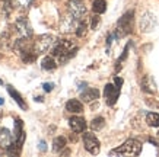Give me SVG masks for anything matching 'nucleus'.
Instances as JSON below:
<instances>
[{
    "label": "nucleus",
    "instance_id": "nucleus-10",
    "mask_svg": "<svg viewBox=\"0 0 159 157\" xmlns=\"http://www.w3.org/2000/svg\"><path fill=\"white\" fill-rule=\"evenodd\" d=\"M69 125L75 133H83L86 129V121L82 116H72L69 119Z\"/></svg>",
    "mask_w": 159,
    "mask_h": 157
},
{
    "label": "nucleus",
    "instance_id": "nucleus-9",
    "mask_svg": "<svg viewBox=\"0 0 159 157\" xmlns=\"http://www.w3.org/2000/svg\"><path fill=\"white\" fill-rule=\"evenodd\" d=\"M15 28L18 29V32H19L20 37H31V35H32V26H31V24L28 22V19H25V18L16 19Z\"/></svg>",
    "mask_w": 159,
    "mask_h": 157
},
{
    "label": "nucleus",
    "instance_id": "nucleus-18",
    "mask_svg": "<svg viewBox=\"0 0 159 157\" xmlns=\"http://www.w3.org/2000/svg\"><path fill=\"white\" fill-rule=\"evenodd\" d=\"M92 10L98 15L104 13L107 10V2L105 0H93V3H92Z\"/></svg>",
    "mask_w": 159,
    "mask_h": 157
},
{
    "label": "nucleus",
    "instance_id": "nucleus-24",
    "mask_svg": "<svg viewBox=\"0 0 159 157\" xmlns=\"http://www.w3.org/2000/svg\"><path fill=\"white\" fill-rule=\"evenodd\" d=\"M99 25V16H98V13L92 18V29H97V26Z\"/></svg>",
    "mask_w": 159,
    "mask_h": 157
},
{
    "label": "nucleus",
    "instance_id": "nucleus-21",
    "mask_svg": "<svg viewBox=\"0 0 159 157\" xmlns=\"http://www.w3.org/2000/svg\"><path fill=\"white\" fill-rule=\"evenodd\" d=\"M104 125H105V119L102 118V116H98V118H93L91 122V128L93 131H99V129L104 128Z\"/></svg>",
    "mask_w": 159,
    "mask_h": 157
},
{
    "label": "nucleus",
    "instance_id": "nucleus-16",
    "mask_svg": "<svg viewBox=\"0 0 159 157\" xmlns=\"http://www.w3.org/2000/svg\"><path fill=\"white\" fill-rule=\"evenodd\" d=\"M146 122H148L149 127L158 128L159 127V114H156V112H148V114H146Z\"/></svg>",
    "mask_w": 159,
    "mask_h": 157
},
{
    "label": "nucleus",
    "instance_id": "nucleus-20",
    "mask_svg": "<svg viewBox=\"0 0 159 157\" xmlns=\"http://www.w3.org/2000/svg\"><path fill=\"white\" fill-rule=\"evenodd\" d=\"M64 147H66V138L61 137V135L54 138V141H53V150H54V151L60 153Z\"/></svg>",
    "mask_w": 159,
    "mask_h": 157
},
{
    "label": "nucleus",
    "instance_id": "nucleus-23",
    "mask_svg": "<svg viewBox=\"0 0 159 157\" xmlns=\"http://www.w3.org/2000/svg\"><path fill=\"white\" fill-rule=\"evenodd\" d=\"M12 6H16V7H28L32 0H10Z\"/></svg>",
    "mask_w": 159,
    "mask_h": 157
},
{
    "label": "nucleus",
    "instance_id": "nucleus-27",
    "mask_svg": "<svg viewBox=\"0 0 159 157\" xmlns=\"http://www.w3.org/2000/svg\"><path fill=\"white\" fill-rule=\"evenodd\" d=\"M39 148H41V150H45V143H44V141H41V143H39Z\"/></svg>",
    "mask_w": 159,
    "mask_h": 157
},
{
    "label": "nucleus",
    "instance_id": "nucleus-2",
    "mask_svg": "<svg viewBox=\"0 0 159 157\" xmlns=\"http://www.w3.org/2000/svg\"><path fill=\"white\" fill-rule=\"evenodd\" d=\"M133 18H134V10H129L121 16L118 22H117V35L118 37H124L127 33L131 32L133 28Z\"/></svg>",
    "mask_w": 159,
    "mask_h": 157
},
{
    "label": "nucleus",
    "instance_id": "nucleus-3",
    "mask_svg": "<svg viewBox=\"0 0 159 157\" xmlns=\"http://www.w3.org/2000/svg\"><path fill=\"white\" fill-rule=\"evenodd\" d=\"M53 45H54V37L48 35V33L39 35L34 41V48H35V52H37V54L47 52L50 48H53Z\"/></svg>",
    "mask_w": 159,
    "mask_h": 157
},
{
    "label": "nucleus",
    "instance_id": "nucleus-11",
    "mask_svg": "<svg viewBox=\"0 0 159 157\" xmlns=\"http://www.w3.org/2000/svg\"><path fill=\"white\" fill-rule=\"evenodd\" d=\"M13 138H15V143H18L20 147H22V143H24V140H25V131L22 129V121H20V119H16Z\"/></svg>",
    "mask_w": 159,
    "mask_h": 157
},
{
    "label": "nucleus",
    "instance_id": "nucleus-26",
    "mask_svg": "<svg viewBox=\"0 0 159 157\" xmlns=\"http://www.w3.org/2000/svg\"><path fill=\"white\" fill-rule=\"evenodd\" d=\"M116 86H118V87H121V86H123V79H121V77H116Z\"/></svg>",
    "mask_w": 159,
    "mask_h": 157
},
{
    "label": "nucleus",
    "instance_id": "nucleus-8",
    "mask_svg": "<svg viewBox=\"0 0 159 157\" xmlns=\"http://www.w3.org/2000/svg\"><path fill=\"white\" fill-rule=\"evenodd\" d=\"M156 25V18L150 12H146L143 13L142 19H140V31L142 32H150L152 29L155 28Z\"/></svg>",
    "mask_w": 159,
    "mask_h": 157
},
{
    "label": "nucleus",
    "instance_id": "nucleus-15",
    "mask_svg": "<svg viewBox=\"0 0 159 157\" xmlns=\"http://www.w3.org/2000/svg\"><path fill=\"white\" fill-rule=\"evenodd\" d=\"M7 92H9V95L12 96V98H13L15 102H16L18 105H19V106L22 108V109H26V103L24 102V99H22V96H20L19 93H18V92L15 90V89L12 87V86H7Z\"/></svg>",
    "mask_w": 159,
    "mask_h": 157
},
{
    "label": "nucleus",
    "instance_id": "nucleus-1",
    "mask_svg": "<svg viewBox=\"0 0 159 157\" xmlns=\"http://www.w3.org/2000/svg\"><path fill=\"white\" fill-rule=\"evenodd\" d=\"M140 151H142V143L134 138H130V140L124 141L120 147L110 151V154L111 156H116V154H118V156H137V154H140Z\"/></svg>",
    "mask_w": 159,
    "mask_h": 157
},
{
    "label": "nucleus",
    "instance_id": "nucleus-22",
    "mask_svg": "<svg viewBox=\"0 0 159 157\" xmlns=\"http://www.w3.org/2000/svg\"><path fill=\"white\" fill-rule=\"evenodd\" d=\"M86 31H88V24L85 22V20H80V22H79V25H77L76 35L79 37V38H82V37H85V35H86Z\"/></svg>",
    "mask_w": 159,
    "mask_h": 157
},
{
    "label": "nucleus",
    "instance_id": "nucleus-17",
    "mask_svg": "<svg viewBox=\"0 0 159 157\" xmlns=\"http://www.w3.org/2000/svg\"><path fill=\"white\" fill-rule=\"evenodd\" d=\"M41 67H43L44 70H47V72H53V70H56L57 64H56L53 57H44L43 63H41Z\"/></svg>",
    "mask_w": 159,
    "mask_h": 157
},
{
    "label": "nucleus",
    "instance_id": "nucleus-28",
    "mask_svg": "<svg viewBox=\"0 0 159 157\" xmlns=\"http://www.w3.org/2000/svg\"><path fill=\"white\" fill-rule=\"evenodd\" d=\"M3 103H5V100H3L2 98H0V105H3Z\"/></svg>",
    "mask_w": 159,
    "mask_h": 157
},
{
    "label": "nucleus",
    "instance_id": "nucleus-6",
    "mask_svg": "<svg viewBox=\"0 0 159 157\" xmlns=\"http://www.w3.org/2000/svg\"><path fill=\"white\" fill-rule=\"evenodd\" d=\"M67 9L69 13L73 15L76 19H82L83 16L86 15V7L80 0H70L67 3Z\"/></svg>",
    "mask_w": 159,
    "mask_h": 157
},
{
    "label": "nucleus",
    "instance_id": "nucleus-7",
    "mask_svg": "<svg viewBox=\"0 0 159 157\" xmlns=\"http://www.w3.org/2000/svg\"><path fill=\"white\" fill-rule=\"evenodd\" d=\"M77 25H79L77 19L75 18V16H73V15L69 13L67 16H64V18L61 19V22H60V31H61L63 33L76 32Z\"/></svg>",
    "mask_w": 159,
    "mask_h": 157
},
{
    "label": "nucleus",
    "instance_id": "nucleus-13",
    "mask_svg": "<svg viewBox=\"0 0 159 157\" xmlns=\"http://www.w3.org/2000/svg\"><path fill=\"white\" fill-rule=\"evenodd\" d=\"M66 111H67V112H72V114H80V112H83V105L80 100L70 99L67 103H66Z\"/></svg>",
    "mask_w": 159,
    "mask_h": 157
},
{
    "label": "nucleus",
    "instance_id": "nucleus-14",
    "mask_svg": "<svg viewBox=\"0 0 159 157\" xmlns=\"http://www.w3.org/2000/svg\"><path fill=\"white\" fill-rule=\"evenodd\" d=\"M142 89L146 93H155L156 92V85H155V81L152 80L150 76L143 77V80H142Z\"/></svg>",
    "mask_w": 159,
    "mask_h": 157
},
{
    "label": "nucleus",
    "instance_id": "nucleus-29",
    "mask_svg": "<svg viewBox=\"0 0 159 157\" xmlns=\"http://www.w3.org/2000/svg\"><path fill=\"white\" fill-rule=\"evenodd\" d=\"M0 85H2V80H0Z\"/></svg>",
    "mask_w": 159,
    "mask_h": 157
},
{
    "label": "nucleus",
    "instance_id": "nucleus-25",
    "mask_svg": "<svg viewBox=\"0 0 159 157\" xmlns=\"http://www.w3.org/2000/svg\"><path fill=\"white\" fill-rule=\"evenodd\" d=\"M43 87H44V90H45V92H51V90H53V87H54V85H53V83H44Z\"/></svg>",
    "mask_w": 159,
    "mask_h": 157
},
{
    "label": "nucleus",
    "instance_id": "nucleus-4",
    "mask_svg": "<svg viewBox=\"0 0 159 157\" xmlns=\"http://www.w3.org/2000/svg\"><path fill=\"white\" fill-rule=\"evenodd\" d=\"M83 144L86 151H89L91 154H98L101 150V144L98 141V138L91 133H85L83 134Z\"/></svg>",
    "mask_w": 159,
    "mask_h": 157
},
{
    "label": "nucleus",
    "instance_id": "nucleus-12",
    "mask_svg": "<svg viewBox=\"0 0 159 157\" xmlns=\"http://www.w3.org/2000/svg\"><path fill=\"white\" fill-rule=\"evenodd\" d=\"M98 98H99V92H98V89H93V87H89V89H86V90H83L80 93V99L83 102H88V103L97 100Z\"/></svg>",
    "mask_w": 159,
    "mask_h": 157
},
{
    "label": "nucleus",
    "instance_id": "nucleus-5",
    "mask_svg": "<svg viewBox=\"0 0 159 157\" xmlns=\"http://www.w3.org/2000/svg\"><path fill=\"white\" fill-rule=\"evenodd\" d=\"M104 96H105L107 105H110V106L116 105L117 99H118V96H120V87L116 85L108 83V85H105V87H104Z\"/></svg>",
    "mask_w": 159,
    "mask_h": 157
},
{
    "label": "nucleus",
    "instance_id": "nucleus-19",
    "mask_svg": "<svg viewBox=\"0 0 159 157\" xmlns=\"http://www.w3.org/2000/svg\"><path fill=\"white\" fill-rule=\"evenodd\" d=\"M10 138H12V135H10L9 129H2L0 131V146L2 147H9L10 144Z\"/></svg>",
    "mask_w": 159,
    "mask_h": 157
}]
</instances>
